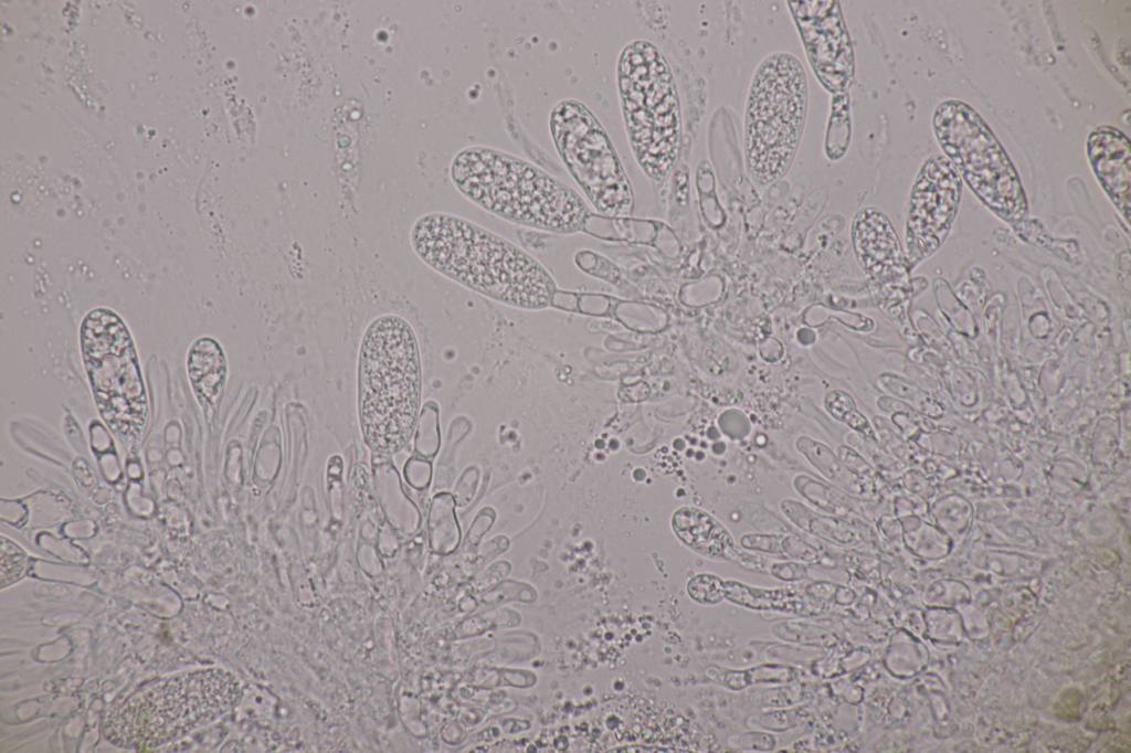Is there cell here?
Wrapping results in <instances>:
<instances>
[{
    "mask_svg": "<svg viewBox=\"0 0 1131 753\" xmlns=\"http://www.w3.org/2000/svg\"><path fill=\"white\" fill-rule=\"evenodd\" d=\"M81 348L98 412L125 444L138 442L147 421V397L135 344L121 318L110 309L88 312Z\"/></svg>",
    "mask_w": 1131,
    "mask_h": 753,
    "instance_id": "8",
    "label": "cell"
},
{
    "mask_svg": "<svg viewBox=\"0 0 1131 753\" xmlns=\"http://www.w3.org/2000/svg\"><path fill=\"white\" fill-rule=\"evenodd\" d=\"M961 193L962 178L945 156L924 161L911 190L906 223L909 269L942 246L955 220Z\"/></svg>",
    "mask_w": 1131,
    "mask_h": 753,
    "instance_id": "10",
    "label": "cell"
},
{
    "mask_svg": "<svg viewBox=\"0 0 1131 753\" xmlns=\"http://www.w3.org/2000/svg\"><path fill=\"white\" fill-rule=\"evenodd\" d=\"M421 403V361L412 327L383 315L367 328L360 349L358 406L363 437L393 454L410 441Z\"/></svg>",
    "mask_w": 1131,
    "mask_h": 753,
    "instance_id": "3",
    "label": "cell"
},
{
    "mask_svg": "<svg viewBox=\"0 0 1131 753\" xmlns=\"http://www.w3.org/2000/svg\"><path fill=\"white\" fill-rule=\"evenodd\" d=\"M549 127L560 159L598 212L611 218L630 216V180L594 114L577 99H563L551 109Z\"/></svg>",
    "mask_w": 1131,
    "mask_h": 753,
    "instance_id": "9",
    "label": "cell"
},
{
    "mask_svg": "<svg viewBox=\"0 0 1131 753\" xmlns=\"http://www.w3.org/2000/svg\"><path fill=\"white\" fill-rule=\"evenodd\" d=\"M451 177L468 200L518 225L572 234L591 215L572 188L536 165L491 147L461 150L452 161Z\"/></svg>",
    "mask_w": 1131,
    "mask_h": 753,
    "instance_id": "2",
    "label": "cell"
},
{
    "mask_svg": "<svg viewBox=\"0 0 1131 753\" xmlns=\"http://www.w3.org/2000/svg\"><path fill=\"white\" fill-rule=\"evenodd\" d=\"M676 535L695 552L722 560H733L738 551L726 528L706 511L683 507L672 519Z\"/></svg>",
    "mask_w": 1131,
    "mask_h": 753,
    "instance_id": "14",
    "label": "cell"
},
{
    "mask_svg": "<svg viewBox=\"0 0 1131 753\" xmlns=\"http://www.w3.org/2000/svg\"><path fill=\"white\" fill-rule=\"evenodd\" d=\"M725 597L755 609L801 612L804 608L803 598L795 591L758 588L736 581H725Z\"/></svg>",
    "mask_w": 1131,
    "mask_h": 753,
    "instance_id": "16",
    "label": "cell"
},
{
    "mask_svg": "<svg viewBox=\"0 0 1131 753\" xmlns=\"http://www.w3.org/2000/svg\"><path fill=\"white\" fill-rule=\"evenodd\" d=\"M797 447L825 477L845 488L855 490L857 475L843 465L828 447L807 437L799 438Z\"/></svg>",
    "mask_w": 1131,
    "mask_h": 753,
    "instance_id": "17",
    "label": "cell"
},
{
    "mask_svg": "<svg viewBox=\"0 0 1131 753\" xmlns=\"http://www.w3.org/2000/svg\"><path fill=\"white\" fill-rule=\"evenodd\" d=\"M417 256L447 278L511 307H549L557 285L546 267L510 241L463 218L430 213L411 231Z\"/></svg>",
    "mask_w": 1131,
    "mask_h": 753,
    "instance_id": "1",
    "label": "cell"
},
{
    "mask_svg": "<svg viewBox=\"0 0 1131 753\" xmlns=\"http://www.w3.org/2000/svg\"><path fill=\"white\" fill-rule=\"evenodd\" d=\"M1086 151L1099 184L1129 224L1131 145L1128 137L1116 127L1099 126L1089 134Z\"/></svg>",
    "mask_w": 1131,
    "mask_h": 753,
    "instance_id": "13",
    "label": "cell"
},
{
    "mask_svg": "<svg viewBox=\"0 0 1131 753\" xmlns=\"http://www.w3.org/2000/svg\"><path fill=\"white\" fill-rule=\"evenodd\" d=\"M687 591L698 603L716 604L725 597V581L712 574H698L688 582Z\"/></svg>",
    "mask_w": 1131,
    "mask_h": 753,
    "instance_id": "20",
    "label": "cell"
},
{
    "mask_svg": "<svg viewBox=\"0 0 1131 753\" xmlns=\"http://www.w3.org/2000/svg\"><path fill=\"white\" fill-rule=\"evenodd\" d=\"M855 250L865 268L873 271L881 304L896 321H908L912 298L909 266L898 236L885 215L863 220L852 232Z\"/></svg>",
    "mask_w": 1131,
    "mask_h": 753,
    "instance_id": "11",
    "label": "cell"
},
{
    "mask_svg": "<svg viewBox=\"0 0 1131 753\" xmlns=\"http://www.w3.org/2000/svg\"><path fill=\"white\" fill-rule=\"evenodd\" d=\"M28 564L27 553L12 540L1 537V569L0 585L12 584L25 572Z\"/></svg>",
    "mask_w": 1131,
    "mask_h": 753,
    "instance_id": "18",
    "label": "cell"
},
{
    "mask_svg": "<svg viewBox=\"0 0 1131 753\" xmlns=\"http://www.w3.org/2000/svg\"><path fill=\"white\" fill-rule=\"evenodd\" d=\"M932 125L945 157L977 199L1004 222H1023L1028 205L1017 171L979 113L962 100H944Z\"/></svg>",
    "mask_w": 1131,
    "mask_h": 753,
    "instance_id": "7",
    "label": "cell"
},
{
    "mask_svg": "<svg viewBox=\"0 0 1131 753\" xmlns=\"http://www.w3.org/2000/svg\"><path fill=\"white\" fill-rule=\"evenodd\" d=\"M807 107V83L799 60L789 53L767 56L758 66L744 114V157L751 178L768 185L792 165Z\"/></svg>",
    "mask_w": 1131,
    "mask_h": 753,
    "instance_id": "6",
    "label": "cell"
},
{
    "mask_svg": "<svg viewBox=\"0 0 1131 753\" xmlns=\"http://www.w3.org/2000/svg\"><path fill=\"white\" fill-rule=\"evenodd\" d=\"M790 4L816 74L828 88L843 89L852 74L853 54L837 2Z\"/></svg>",
    "mask_w": 1131,
    "mask_h": 753,
    "instance_id": "12",
    "label": "cell"
},
{
    "mask_svg": "<svg viewBox=\"0 0 1131 753\" xmlns=\"http://www.w3.org/2000/svg\"><path fill=\"white\" fill-rule=\"evenodd\" d=\"M617 86L633 155L646 176L662 181L679 157L681 119L676 83L658 47L646 40L625 45Z\"/></svg>",
    "mask_w": 1131,
    "mask_h": 753,
    "instance_id": "5",
    "label": "cell"
},
{
    "mask_svg": "<svg viewBox=\"0 0 1131 753\" xmlns=\"http://www.w3.org/2000/svg\"><path fill=\"white\" fill-rule=\"evenodd\" d=\"M237 696L239 682L229 671L181 672L144 686L118 703L106 718L104 735L123 747H156L212 722Z\"/></svg>",
    "mask_w": 1131,
    "mask_h": 753,
    "instance_id": "4",
    "label": "cell"
},
{
    "mask_svg": "<svg viewBox=\"0 0 1131 753\" xmlns=\"http://www.w3.org/2000/svg\"><path fill=\"white\" fill-rule=\"evenodd\" d=\"M188 372L202 404L212 407L222 392L226 375L225 358L216 341L205 337L192 344Z\"/></svg>",
    "mask_w": 1131,
    "mask_h": 753,
    "instance_id": "15",
    "label": "cell"
},
{
    "mask_svg": "<svg viewBox=\"0 0 1131 753\" xmlns=\"http://www.w3.org/2000/svg\"><path fill=\"white\" fill-rule=\"evenodd\" d=\"M826 410L837 420L865 434H870L866 418L857 412L853 400L843 392H833L825 399Z\"/></svg>",
    "mask_w": 1131,
    "mask_h": 753,
    "instance_id": "19",
    "label": "cell"
}]
</instances>
